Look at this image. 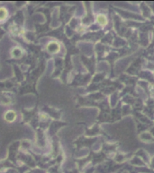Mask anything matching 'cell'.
Segmentation results:
<instances>
[{
	"label": "cell",
	"instance_id": "6da1fadb",
	"mask_svg": "<svg viewBox=\"0 0 154 173\" xmlns=\"http://www.w3.org/2000/svg\"><path fill=\"white\" fill-rule=\"evenodd\" d=\"M47 49L50 53H57L60 50V44L56 41L50 42L47 46Z\"/></svg>",
	"mask_w": 154,
	"mask_h": 173
},
{
	"label": "cell",
	"instance_id": "7a4b0ae2",
	"mask_svg": "<svg viewBox=\"0 0 154 173\" xmlns=\"http://www.w3.org/2000/svg\"><path fill=\"white\" fill-rule=\"evenodd\" d=\"M16 114L13 110H9L5 114V119L8 122H13L16 119Z\"/></svg>",
	"mask_w": 154,
	"mask_h": 173
},
{
	"label": "cell",
	"instance_id": "3957f363",
	"mask_svg": "<svg viewBox=\"0 0 154 173\" xmlns=\"http://www.w3.org/2000/svg\"><path fill=\"white\" fill-rule=\"evenodd\" d=\"M97 23H100L101 25H106V24L107 23V20H106V16H105V15H97Z\"/></svg>",
	"mask_w": 154,
	"mask_h": 173
},
{
	"label": "cell",
	"instance_id": "277c9868",
	"mask_svg": "<svg viewBox=\"0 0 154 173\" xmlns=\"http://www.w3.org/2000/svg\"><path fill=\"white\" fill-rule=\"evenodd\" d=\"M7 17V11L6 8H0V21H4Z\"/></svg>",
	"mask_w": 154,
	"mask_h": 173
},
{
	"label": "cell",
	"instance_id": "5b68a950",
	"mask_svg": "<svg viewBox=\"0 0 154 173\" xmlns=\"http://www.w3.org/2000/svg\"><path fill=\"white\" fill-rule=\"evenodd\" d=\"M12 54H13V57H15V58H19L21 57L22 55V51L20 49H13V52H12Z\"/></svg>",
	"mask_w": 154,
	"mask_h": 173
}]
</instances>
